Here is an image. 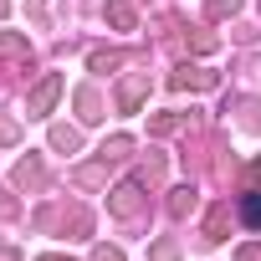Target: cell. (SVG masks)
Segmentation results:
<instances>
[{
    "mask_svg": "<svg viewBox=\"0 0 261 261\" xmlns=\"http://www.w3.org/2000/svg\"><path fill=\"white\" fill-rule=\"evenodd\" d=\"M92 261H123V256H118V251H113V246H102V251H97V256H92Z\"/></svg>",
    "mask_w": 261,
    "mask_h": 261,
    "instance_id": "obj_3",
    "label": "cell"
},
{
    "mask_svg": "<svg viewBox=\"0 0 261 261\" xmlns=\"http://www.w3.org/2000/svg\"><path fill=\"white\" fill-rule=\"evenodd\" d=\"M241 220L261 230V195H246V200H241Z\"/></svg>",
    "mask_w": 261,
    "mask_h": 261,
    "instance_id": "obj_1",
    "label": "cell"
},
{
    "mask_svg": "<svg viewBox=\"0 0 261 261\" xmlns=\"http://www.w3.org/2000/svg\"><path fill=\"white\" fill-rule=\"evenodd\" d=\"M51 97H57V77H51V82H46V87H41V92H36V102H31V108H36V113H41V108H46V102H51Z\"/></svg>",
    "mask_w": 261,
    "mask_h": 261,
    "instance_id": "obj_2",
    "label": "cell"
}]
</instances>
